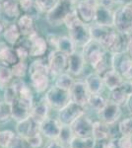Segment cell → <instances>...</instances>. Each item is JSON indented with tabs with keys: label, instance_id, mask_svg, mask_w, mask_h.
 <instances>
[{
	"label": "cell",
	"instance_id": "6da1fadb",
	"mask_svg": "<svg viewBox=\"0 0 132 148\" xmlns=\"http://www.w3.org/2000/svg\"><path fill=\"white\" fill-rule=\"evenodd\" d=\"M64 23L66 24L69 31V38L73 40L75 46L84 47L91 40L90 28L81 21L76 10H71L66 16Z\"/></svg>",
	"mask_w": 132,
	"mask_h": 148
},
{
	"label": "cell",
	"instance_id": "7a4b0ae2",
	"mask_svg": "<svg viewBox=\"0 0 132 148\" xmlns=\"http://www.w3.org/2000/svg\"><path fill=\"white\" fill-rule=\"evenodd\" d=\"M49 63H44L42 59H37L31 64L29 67V74L32 86L37 92L40 93L47 89L49 84Z\"/></svg>",
	"mask_w": 132,
	"mask_h": 148
},
{
	"label": "cell",
	"instance_id": "3957f363",
	"mask_svg": "<svg viewBox=\"0 0 132 148\" xmlns=\"http://www.w3.org/2000/svg\"><path fill=\"white\" fill-rule=\"evenodd\" d=\"M114 27L117 32L132 36V3L122 5L114 11Z\"/></svg>",
	"mask_w": 132,
	"mask_h": 148
},
{
	"label": "cell",
	"instance_id": "277c9868",
	"mask_svg": "<svg viewBox=\"0 0 132 148\" xmlns=\"http://www.w3.org/2000/svg\"><path fill=\"white\" fill-rule=\"evenodd\" d=\"M90 33L91 39L100 42L107 51L114 45L117 34H118V32L116 29H112V27H105V26H100L97 24L90 28Z\"/></svg>",
	"mask_w": 132,
	"mask_h": 148
},
{
	"label": "cell",
	"instance_id": "5b68a950",
	"mask_svg": "<svg viewBox=\"0 0 132 148\" xmlns=\"http://www.w3.org/2000/svg\"><path fill=\"white\" fill-rule=\"evenodd\" d=\"M83 56L87 63H90L95 69L104 59L105 51V47L100 44L91 39L87 44L83 47Z\"/></svg>",
	"mask_w": 132,
	"mask_h": 148
},
{
	"label": "cell",
	"instance_id": "8992f818",
	"mask_svg": "<svg viewBox=\"0 0 132 148\" xmlns=\"http://www.w3.org/2000/svg\"><path fill=\"white\" fill-rule=\"evenodd\" d=\"M84 106L78 105L73 101H70L67 105L59 110L58 121L61 125H71L79 116L84 114Z\"/></svg>",
	"mask_w": 132,
	"mask_h": 148
},
{
	"label": "cell",
	"instance_id": "52a82bcc",
	"mask_svg": "<svg viewBox=\"0 0 132 148\" xmlns=\"http://www.w3.org/2000/svg\"><path fill=\"white\" fill-rule=\"evenodd\" d=\"M71 11V5L63 0H58L55 5L47 13V21L52 26H59L64 23L66 16Z\"/></svg>",
	"mask_w": 132,
	"mask_h": 148
},
{
	"label": "cell",
	"instance_id": "ba28073f",
	"mask_svg": "<svg viewBox=\"0 0 132 148\" xmlns=\"http://www.w3.org/2000/svg\"><path fill=\"white\" fill-rule=\"evenodd\" d=\"M70 100V91L61 89L57 86L50 88L45 95V101L49 103V106L59 110L68 104Z\"/></svg>",
	"mask_w": 132,
	"mask_h": 148
},
{
	"label": "cell",
	"instance_id": "9c48e42d",
	"mask_svg": "<svg viewBox=\"0 0 132 148\" xmlns=\"http://www.w3.org/2000/svg\"><path fill=\"white\" fill-rule=\"evenodd\" d=\"M114 68L116 69L123 79L132 81V57L127 52L114 54Z\"/></svg>",
	"mask_w": 132,
	"mask_h": 148
},
{
	"label": "cell",
	"instance_id": "30bf717a",
	"mask_svg": "<svg viewBox=\"0 0 132 148\" xmlns=\"http://www.w3.org/2000/svg\"><path fill=\"white\" fill-rule=\"evenodd\" d=\"M68 66V56L58 49L50 52L49 56V67L50 73L53 75H60L67 71Z\"/></svg>",
	"mask_w": 132,
	"mask_h": 148
},
{
	"label": "cell",
	"instance_id": "8fae6325",
	"mask_svg": "<svg viewBox=\"0 0 132 148\" xmlns=\"http://www.w3.org/2000/svg\"><path fill=\"white\" fill-rule=\"evenodd\" d=\"M98 4L99 0H79L75 10L82 22L85 24L93 22Z\"/></svg>",
	"mask_w": 132,
	"mask_h": 148
},
{
	"label": "cell",
	"instance_id": "7c38bea8",
	"mask_svg": "<svg viewBox=\"0 0 132 148\" xmlns=\"http://www.w3.org/2000/svg\"><path fill=\"white\" fill-rule=\"evenodd\" d=\"M28 37V47L30 56L34 57L44 56L47 49V40L42 36L38 34L37 32H34Z\"/></svg>",
	"mask_w": 132,
	"mask_h": 148
},
{
	"label": "cell",
	"instance_id": "4fadbf2b",
	"mask_svg": "<svg viewBox=\"0 0 132 148\" xmlns=\"http://www.w3.org/2000/svg\"><path fill=\"white\" fill-rule=\"evenodd\" d=\"M33 103L27 102L20 98L17 99L11 104V116L14 120L20 121L31 116V110Z\"/></svg>",
	"mask_w": 132,
	"mask_h": 148
},
{
	"label": "cell",
	"instance_id": "5bb4252c",
	"mask_svg": "<svg viewBox=\"0 0 132 148\" xmlns=\"http://www.w3.org/2000/svg\"><path fill=\"white\" fill-rule=\"evenodd\" d=\"M100 113V118L102 119V121L107 125H114V123H116L119 120L121 116V111H120V106L114 104V102L109 101L107 102L105 106L102 111L99 112Z\"/></svg>",
	"mask_w": 132,
	"mask_h": 148
},
{
	"label": "cell",
	"instance_id": "9a60e30c",
	"mask_svg": "<svg viewBox=\"0 0 132 148\" xmlns=\"http://www.w3.org/2000/svg\"><path fill=\"white\" fill-rule=\"evenodd\" d=\"M93 121L82 114L71 125L74 135L78 137H90L93 132Z\"/></svg>",
	"mask_w": 132,
	"mask_h": 148
},
{
	"label": "cell",
	"instance_id": "2e32d148",
	"mask_svg": "<svg viewBox=\"0 0 132 148\" xmlns=\"http://www.w3.org/2000/svg\"><path fill=\"white\" fill-rule=\"evenodd\" d=\"M94 22L97 25L105 27H114V11L111 8H107L102 4H98L95 11Z\"/></svg>",
	"mask_w": 132,
	"mask_h": 148
},
{
	"label": "cell",
	"instance_id": "e0dca14e",
	"mask_svg": "<svg viewBox=\"0 0 132 148\" xmlns=\"http://www.w3.org/2000/svg\"><path fill=\"white\" fill-rule=\"evenodd\" d=\"M40 131V123H38L36 120H34L32 116L25 119L23 121H20L17 125V133L19 136L27 139L28 137L32 136Z\"/></svg>",
	"mask_w": 132,
	"mask_h": 148
},
{
	"label": "cell",
	"instance_id": "ac0fdd59",
	"mask_svg": "<svg viewBox=\"0 0 132 148\" xmlns=\"http://www.w3.org/2000/svg\"><path fill=\"white\" fill-rule=\"evenodd\" d=\"M90 95L91 94L85 82H74L73 86L70 89L71 100L81 106L88 104Z\"/></svg>",
	"mask_w": 132,
	"mask_h": 148
},
{
	"label": "cell",
	"instance_id": "d6986e66",
	"mask_svg": "<svg viewBox=\"0 0 132 148\" xmlns=\"http://www.w3.org/2000/svg\"><path fill=\"white\" fill-rule=\"evenodd\" d=\"M131 96V87L130 81H124L119 87L111 90V95H110V101L114 102V104L121 106V105L126 104L128 101L129 97Z\"/></svg>",
	"mask_w": 132,
	"mask_h": 148
},
{
	"label": "cell",
	"instance_id": "ffe728a7",
	"mask_svg": "<svg viewBox=\"0 0 132 148\" xmlns=\"http://www.w3.org/2000/svg\"><path fill=\"white\" fill-rule=\"evenodd\" d=\"M61 123L57 120L47 118L40 123V131L49 138L56 139L61 130Z\"/></svg>",
	"mask_w": 132,
	"mask_h": 148
},
{
	"label": "cell",
	"instance_id": "44dd1931",
	"mask_svg": "<svg viewBox=\"0 0 132 148\" xmlns=\"http://www.w3.org/2000/svg\"><path fill=\"white\" fill-rule=\"evenodd\" d=\"M86 61L83 56V53L81 52L74 51L68 56V66H67V71L70 75L77 76L82 73L84 65Z\"/></svg>",
	"mask_w": 132,
	"mask_h": 148
},
{
	"label": "cell",
	"instance_id": "7402d4cb",
	"mask_svg": "<svg viewBox=\"0 0 132 148\" xmlns=\"http://www.w3.org/2000/svg\"><path fill=\"white\" fill-rule=\"evenodd\" d=\"M103 80H104V84L111 91V90L116 89L119 87L124 82L123 77L120 75V73L114 68L109 69L107 72L103 74Z\"/></svg>",
	"mask_w": 132,
	"mask_h": 148
},
{
	"label": "cell",
	"instance_id": "603a6c76",
	"mask_svg": "<svg viewBox=\"0 0 132 148\" xmlns=\"http://www.w3.org/2000/svg\"><path fill=\"white\" fill-rule=\"evenodd\" d=\"M20 61L15 49L10 47H3L0 49V64L7 67H12Z\"/></svg>",
	"mask_w": 132,
	"mask_h": 148
},
{
	"label": "cell",
	"instance_id": "cb8c5ba5",
	"mask_svg": "<svg viewBox=\"0 0 132 148\" xmlns=\"http://www.w3.org/2000/svg\"><path fill=\"white\" fill-rule=\"evenodd\" d=\"M85 83L87 85L90 94H100L105 85L102 75H100L98 73H92L90 75H88Z\"/></svg>",
	"mask_w": 132,
	"mask_h": 148
},
{
	"label": "cell",
	"instance_id": "d4e9b609",
	"mask_svg": "<svg viewBox=\"0 0 132 148\" xmlns=\"http://www.w3.org/2000/svg\"><path fill=\"white\" fill-rule=\"evenodd\" d=\"M49 105L47 101H40L39 103L32 107L31 110V116L38 121V123H42L47 118V114H49Z\"/></svg>",
	"mask_w": 132,
	"mask_h": 148
},
{
	"label": "cell",
	"instance_id": "484cf974",
	"mask_svg": "<svg viewBox=\"0 0 132 148\" xmlns=\"http://www.w3.org/2000/svg\"><path fill=\"white\" fill-rule=\"evenodd\" d=\"M0 3H1V9L7 17L15 19L20 16L21 8L18 0H2Z\"/></svg>",
	"mask_w": 132,
	"mask_h": 148
},
{
	"label": "cell",
	"instance_id": "4316f807",
	"mask_svg": "<svg viewBox=\"0 0 132 148\" xmlns=\"http://www.w3.org/2000/svg\"><path fill=\"white\" fill-rule=\"evenodd\" d=\"M54 47L67 56L75 51V44L69 37H54Z\"/></svg>",
	"mask_w": 132,
	"mask_h": 148
},
{
	"label": "cell",
	"instance_id": "83f0119b",
	"mask_svg": "<svg viewBox=\"0 0 132 148\" xmlns=\"http://www.w3.org/2000/svg\"><path fill=\"white\" fill-rule=\"evenodd\" d=\"M17 26H18L19 30H20L21 35L30 36L34 32H36L35 27H34L33 18L28 14H25V15H22L21 17H19Z\"/></svg>",
	"mask_w": 132,
	"mask_h": 148
},
{
	"label": "cell",
	"instance_id": "f1b7e54d",
	"mask_svg": "<svg viewBox=\"0 0 132 148\" xmlns=\"http://www.w3.org/2000/svg\"><path fill=\"white\" fill-rule=\"evenodd\" d=\"M3 37L7 44H9L10 46H15L21 37V32L17 24H10L5 27V30L3 32Z\"/></svg>",
	"mask_w": 132,
	"mask_h": 148
},
{
	"label": "cell",
	"instance_id": "f546056e",
	"mask_svg": "<svg viewBox=\"0 0 132 148\" xmlns=\"http://www.w3.org/2000/svg\"><path fill=\"white\" fill-rule=\"evenodd\" d=\"M109 126L103 121H95L93 123L92 136L95 140H105L109 134Z\"/></svg>",
	"mask_w": 132,
	"mask_h": 148
},
{
	"label": "cell",
	"instance_id": "4dcf8cb0",
	"mask_svg": "<svg viewBox=\"0 0 132 148\" xmlns=\"http://www.w3.org/2000/svg\"><path fill=\"white\" fill-rule=\"evenodd\" d=\"M96 140L93 136L90 137H78L75 136L70 142L71 148H93Z\"/></svg>",
	"mask_w": 132,
	"mask_h": 148
},
{
	"label": "cell",
	"instance_id": "1f68e13d",
	"mask_svg": "<svg viewBox=\"0 0 132 148\" xmlns=\"http://www.w3.org/2000/svg\"><path fill=\"white\" fill-rule=\"evenodd\" d=\"M74 84V81L72 76L69 73H62L60 75H58V78L56 80L55 86L61 88V89L67 90V91H70L71 87Z\"/></svg>",
	"mask_w": 132,
	"mask_h": 148
},
{
	"label": "cell",
	"instance_id": "d6a6232c",
	"mask_svg": "<svg viewBox=\"0 0 132 148\" xmlns=\"http://www.w3.org/2000/svg\"><path fill=\"white\" fill-rule=\"evenodd\" d=\"M75 137L74 136V132L72 130L71 125H62L60 132L58 135V139L60 143H68L70 144V142L72 141V139Z\"/></svg>",
	"mask_w": 132,
	"mask_h": 148
},
{
	"label": "cell",
	"instance_id": "836d02e7",
	"mask_svg": "<svg viewBox=\"0 0 132 148\" xmlns=\"http://www.w3.org/2000/svg\"><path fill=\"white\" fill-rule=\"evenodd\" d=\"M18 98V86H17L16 81L13 82L11 85L7 86L4 92V102L12 104Z\"/></svg>",
	"mask_w": 132,
	"mask_h": 148
},
{
	"label": "cell",
	"instance_id": "e575fe53",
	"mask_svg": "<svg viewBox=\"0 0 132 148\" xmlns=\"http://www.w3.org/2000/svg\"><path fill=\"white\" fill-rule=\"evenodd\" d=\"M13 77L11 68L4 65H0V89L6 88Z\"/></svg>",
	"mask_w": 132,
	"mask_h": 148
},
{
	"label": "cell",
	"instance_id": "d590c367",
	"mask_svg": "<svg viewBox=\"0 0 132 148\" xmlns=\"http://www.w3.org/2000/svg\"><path fill=\"white\" fill-rule=\"evenodd\" d=\"M88 104H90V106L92 107L94 110L100 112L104 109V107L107 104V101L105 100V98L101 96L100 94H91L90 98H89Z\"/></svg>",
	"mask_w": 132,
	"mask_h": 148
},
{
	"label": "cell",
	"instance_id": "8d00e7d4",
	"mask_svg": "<svg viewBox=\"0 0 132 148\" xmlns=\"http://www.w3.org/2000/svg\"><path fill=\"white\" fill-rule=\"evenodd\" d=\"M118 131L121 135H132V116L124 119L119 123Z\"/></svg>",
	"mask_w": 132,
	"mask_h": 148
},
{
	"label": "cell",
	"instance_id": "74e56055",
	"mask_svg": "<svg viewBox=\"0 0 132 148\" xmlns=\"http://www.w3.org/2000/svg\"><path fill=\"white\" fill-rule=\"evenodd\" d=\"M28 65L24 60H20L18 63H16L15 65H13L11 67V71L13 76H15L17 78H21L23 76H25L26 72H27Z\"/></svg>",
	"mask_w": 132,
	"mask_h": 148
},
{
	"label": "cell",
	"instance_id": "f35d334b",
	"mask_svg": "<svg viewBox=\"0 0 132 148\" xmlns=\"http://www.w3.org/2000/svg\"><path fill=\"white\" fill-rule=\"evenodd\" d=\"M58 2V0H35L36 7L40 12H49L55 4Z\"/></svg>",
	"mask_w": 132,
	"mask_h": 148
},
{
	"label": "cell",
	"instance_id": "ab89813d",
	"mask_svg": "<svg viewBox=\"0 0 132 148\" xmlns=\"http://www.w3.org/2000/svg\"><path fill=\"white\" fill-rule=\"evenodd\" d=\"M15 138V135L11 130H3L0 131V146L6 148L9 147L12 141Z\"/></svg>",
	"mask_w": 132,
	"mask_h": 148
},
{
	"label": "cell",
	"instance_id": "60d3db41",
	"mask_svg": "<svg viewBox=\"0 0 132 148\" xmlns=\"http://www.w3.org/2000/svg\"><path fill=\"white\" fill-rule=\"evenodd\" d=\"M11 116V105L0 102V121H5Z\"/></svg>",
	"mask_w": 132,
	"mask_h": 148
},
{
	"label": "cell",
	"instance_id": "b9f144b4",
	"mask_svg": "<svg viewBox=\"0 0 132 148\" xmlns=\"http://www.w3.org/2000/svg\"><path fill=\"white\" fill-rule=\"evenodd\" d=\"M26 140H27L28 144L32 148H39L42 143V135L40 134V132L28 137Z\"/></svg>",
	"mask_w": 132,
	"mask_h": 148
},
{
	"label": "cell",
	"instance_id": "7bdbcfd3",
	"mask_svg": "<svg viewBox=\"0 0 132 148\" xmlns=\"http://www.w3.org/2000/svg\"><path fill=\"white\" fill-rule=\"evenodd\" d=\"M117 148H132L131 135H122L117 141Z\"/></svg>",
	"mask_w": 132,
	"mask_h": 148
},
{
	"label": "cell",
	"instance_id": "ee69618b",
	"mask_svg": "<svg viewBox=\"0 0 132 148\" xmlns=\"http://www.w3.org/2000/svg\"><path fill=\"white\" fill-rule=\"evenodd\" d=\"M18 2L19 5H20V8L25 12L31 11L33 9L34 5H36L35 0H18Z\"/></svg>",
	"mask_w": 132,
	"mask_h": 148
},
{
	"label": "cell",
	"instance_id": "f6af8a7d",
	"mask_svg": "<svg viewBox=\"0 0 132 148\" xmlns=\"http://www.w3.org/2000/svg\"><path fill=\"white\" fill-rule=\"evenodd\" d=\"M15 51L18 54L20 60H24L25 58H27L28 56H30V52H29V47L28 46H19L15 49Z\"/></svg>",
	"mask_w": 132,
	"mask_h": 148
},
{
	"label": "cell",
	"instance_id": "bcb514c9",
	"mask_svg": "<svg viewBox=\"0 0 132 148\" xmlns=\"http://www.w3.org/2000/svg\"><path fill=\"white\" fill-rule=\"evenodd\" d=\"M109 147V143L105 142V140H96L95 144L93 148H107Z\"/></svg>",
	"mask_w": 132,
	"mask_h": 148
},
{
	"label": "cell",
	"instance_id": "7dc6e473",
	"mask_svg": "<svg viewBox=\"0 0 132 148\" xmlns=\"http://www.w3.org/2000/svg\"><path fill=\"white\" fill-rule=\"evenodd\" d=\"M99 3L107 7V8H111L116 3V0H99Z\"/></svg>",
	"mask_w": 132,
	"mask_h": 148
},
{
	"label": "cell",
	"instance_id": "c3c4849f",
	"mask_svg": "<svg viewBox=\"0 0 132 148\" xmlns=\"http://www.w3.org/2000/svg\"><path fill=\"white\" fill-rule=\"evenodd\" d=\"M127 53H128L129 56L132 57V36L130 37V40H129L128 42V47H127Z\"/></svg>",
	"mask_w": 132,
	"mask_h": 148
},
{
	"label": "cell",
	"instance_id": "681fc988",
	"mask_svg": "<svg viewBox=\"0 0 132 148\" xmlns=\"http://www.w3.org/2000/svg\"><path fill=\"white\" fill-rule=\"evenodd\" d=\"M47 148H64V147L62 146V144H61L60 142L55 141V142H52L51 144H50Z\"/></svg>",
	"mask_w": 132,
	"mask_h": 148
},
{
	"label": "cell",
	"instance_id": "f907efd6",
	"mask_svg": "<svg viewBox=\"0 0 132 148\" xmlns=\"http://www.w3.org/2000/svg\"><path fill=\"white\" fill-rule=\"evenodd\" d=\"M120 3L122 5H125V4L132 3V0H116V3Z\"/></svg>",
	"mask_w": 132,
	"mask_h": 148
},
{
	"label": "cell",
	"instance_id": "816d5d0a",
	"mask_svg": "<svg viewBox=\"0 0 132 148\" xmlns=\"http://www.w3.org/2000/svg\"><path fill=\"white\" fill-rule=\"evenodd\" d=\"M127 106H128V109L130 110V112H131V114H132V96L129 97V99H128V101H127Z\"/></svg>",
	"mask_w": 132,
	"mask_h": 148
},
{
	"label": "cell",
	"instance_id": "f5cc1de1",
	"mask_svg": "<svg viewBox=\"0 0 132 148\" xmlns=\"http://www.w3.org/2000/svg\"><path fill=\"white\" fill-rule=\"evenodd\" d=\"M64 2H66V3H68V4H70V5H74V4H76V3H78L79 2V0H63Z\"/></svg>",
	"mask_w": 132,
	"mask_h": 148
},
{
	"label": "cell",
	"instance_id": "db71d44e",
	"mask_svg": "<svg viewBox=\"0 0 132 148\" xmlns=\"http://www.w3.org/2000/svg\"><path fill=\"white\" fill-rule=\"evenodd\" d=\"M4 30H5V26H4L3 23L0 21V34H1L2 32H4Z\"/></svg>",
	"mask_w": 132,
	"mask_h": 148
},
{
	"label": "cell",
	"instance_id": "11a10c76",
	"mask_svg": "<svg viewBox=\"0 0 132 148\" xmlns=\"http://www.w3.org/2000/svg\"><path fill=\"white\" fill-rule=\"evenodd\" d=\"M130 87H131V96H132V81H130Z\"/></svg>",
	"mask_w": 132,
	"mask_h": 148
},
{
	"label": "cell",
	"instance_id": "9f6ffc18",
	"mask_svg": "<svg viewBox=\"0 0 132 148\" xmlns=\"http://www.w3.org/2000/svg\"><path fill=\"white\" fill-rule=\"evenodd\" d=\"M0 9H1V3H0Z\"/></svg>",
	"mask_w": 132,
	"mask_h": 148
},
{
	"label": "cell",
	"instance_id": "6f0895ef",
	"mask_svg": "<svg viewBox=\"0 0 132 148\" xmlns=\"http://www.w3.org/2000/svg\"><path fill=\"white\" fill-rule=\"evenodd\" d=\"M0 148H4V147H2V146H0Z\"/></svg>",
	"mask_w": 132,
	"mask_h": 148
},
{
	"label": "cell",
	"instance_id": "680465c9",
	"mask_svg": "<svg viewBox=\"0 0 132 148\" xmlns=\"http://www.w3.org/2000/svg\"><path fill=\"white\" fill-rule=\"evenodd\" d=\"M1 1H2V0H0V2H1Z\"/></svg>",
	"mask_w": 132,
	"mask_h": 148
},
{
	"label": "cell",
	"instance_id": "91938a15",
	"mask_svg": "<svg viewBox=\"0 0 132 148\" xmlns=\"http://www.w3.org/2000/svg\"><path fill=\"white\" fill-rule=\"evenodd\" d=\"M0 49H1V47H0Z\"/></svg>",
	"mask_w": 132,
	"mask_h": 148
}]
</instances>
